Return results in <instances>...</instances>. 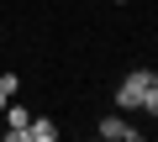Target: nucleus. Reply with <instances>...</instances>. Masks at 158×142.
Instances as JSON below:
<instances>
[{
    "label": "nucleus",
    "mask_w": 158,
    "mask_h": 142,
    "mask_svg": "<svg viewBox=\"0 0 158 142\" xmlns=\"http://www.w3.org/2000/svg\"><path fill=\"white\" fill-rule=\"evenodd\" d=\"M142 95H148V68H132V74L116 84V111H137Z\"/></svg>",
    "instance_id": "f257e3e1"
},
{
    "label": "nucleus",
    "mask_w": 158,
    "mask_h": 142,
    "mask_svg": "<svg viewBox=\"0 0 158 142\" xmlns=\"http://www.w3.org/2000/svg\"><path fill=\"white\" fill-rule=\"evenodd\" d=\"M95 132H100L106 142H137V126H132L127 116H106V121H95Z\"/></svg>",
    "instance_id": "f03ea898"
},
{
    "label": "nucleus",
    "mask_w": 158,
    "mask_h": 142,
    "mask_svg": "<svg viewBox=\"0 0 158 142\" xmlns=\"http://www.w3.org/2000/svg\"><path fill=\"white\" fill-rule=\"evenodd\" d=\"M53 137H58V126H53L48 116H32V121L21 126V142H53Z\"/></svg>",
    "instance_id": "7ed1b4c3"
},
{
    "label": "nucleus",
    "mask_w": 158,
    "mask_h": 142,
    "mask_svg": "<svg viewBox=\"0 0 158 142\" xmlns=\"http://www.w3.org/2000/svg\"><path fill=\"white\" fill-rule=\"evenodd\" d=\"M6 105H11V111H6V137H11V142H21V126L32 121V111H27V105H16V100H6Z\"/></svg>",
    "instance_id": "20e7f679"
},
{
    "label": "nucleus",
    "mask_w": 158,
    "mask_h": 142,
    "mask_svg": "<svg viewBox=\"0 0 158 142\" xmlns=\"http://www.w3.org/2000/svg\"><path fill=\"white\" fill-rule=\"evenodd\" d=\"M16 90H21V79L6 68V74H0V95H6V100H16Z\"/></svg>",
    "instance_id": "39448f33"
},
{
    "label": "nucleus",
    "mask_w": 158,
    "mask_h": 142,
    "mask_svg": "<svg viewBox=\"0 0 158 142\" xmlns=\"http://www.w3.org/2000/svg\"><path fill=\"white\" fill-rule=\"evenodd\" d=\"M137 111H142V116H158V84H148V95H142Z\"/></svg>",
    "instance_id": "423d86ee"
},
{
    "label": "nucleus",
    "mask_w": 158,
    "mask_h": 142,
    "mask_svg": "<svg viewBox=\"0 0 158 142\" xmlns=\"http://www.w3.org/2000/svg\"><path fill=\"white\" fill-rule=\"evenodd\" d=\"M0 111H6V95H0Z\"/></svg>",
    "instance_id": "0eeeda50"
}]
</instances>
